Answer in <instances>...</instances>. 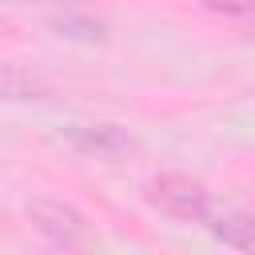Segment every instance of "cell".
<instances>
[{
	"label": "cell",
	"instance_id": "52a82bcc",
	"mask_svg": "<svg viewBox=\"0 0 255 255\" xmlns=\"http://www.w3.org/2000/svg\"><path fill=\"white\" fill-rule=\"evenodd\" d=\"M207 8H215V12H227V16H247V12H255V0H203Z\"/></svg>",
	"mask_w": 255,
	"mask_h": 255
},
{
	"label": "cell",
	"instance_id": "277c9868",
	"mask_svg": "<svg viewBox=\"0 0 255 255\" xmlns=\"http://www.w3.org/2000/svg\"><path fill=\"white\" fill-rule=\"evenodd\" d=\"M203 223H207L211 235L223 239L227 247H255V219L243 215V211H235V207H215V203H211V211H207Z\"/></svg>",
	"mask_w": 255,
	"mask_h": 255
},
{
	"label": "cell",
	"instance_id": "8992f818",
	"mask_svg": "<svg viewBox=\"0 0 255 255\" xmlns=\"http://www.w3.org/2000/svg\"><path fill=\"white\" fill-rule=\"evenodd\" d=\"M56 28H60V36H80V40H96L100 36V24L96 20H76V16H60Z\"/></svg>",
	"mask_w": 255,
	"mask_h": 255
},
{
	"label": "cell",
	"instance_id": "3957f363",
	"mask_svg": "<svg viewBox=\"0 0 255 255\" xmlns=\"http://www.w3.org/2000/svg\"><path fill=\"white\" fill-rule=\"evenodd\" d=\"M68 139H72L80 151L100 155V159H116V155H124V151L131 147V139H128L120 128H112V124H88V128H72V131H68Z\"/></svg>",
	"mask_w": 255,
	"mask_h": 255
},
{
	"label": "cell",
	"instance_id": "6da1fadb",
	"mask_svg": "<svg viewBox=\"0 0 255 255\" xmlns=\"http://www.w3.org/2000/svg\"><path fill=\"white\" fill-rule=\"evenodd\" d=\"M28 219L40 235H48L52 243L60 247H92L96 235H92V223L72 207V203H60V199H32L28 203Z\"/></svg>",
	"mask_w": 255,
	"mask_h": 255
},
{
	"label": "cell",
	"instance_id": "5b68a950",
	"mask_svg": "<svg viewBox=\"0 0 255 255\" xmlns=\"http://www.w3.org/2000/svg\"><path fill=\"white\" fill-rule=\"evenodd\" d=\"M0 96H8V100H36V96H44V84L32 72L4 68L0 72Z\"/></svg>",
	"mask_w": 255,
	"mask_h": 255
},
{
	"label": "cell",
	"instance_id": "ba28073f",
	"mask_svg": "<svg viewBox=\"0 0 255 255\" xmlns=\"http://www.w3.org/2000/svg\"><path fill=\"white\" fill-rule=\"evenodd\" d=\"M16 4H32V0H16Z\"/></svg>",
	"mask_w": 255,
	"mask_h": 255
},
{
	"label": "cell",
	"instance_id": "7a4b0ae2",
	"mask_svg": "<svg viewBox=\"0 0 255 255\" xmlns=\"http://www.w3.org/2000/svg\"><path fill=\"white\" fill-rule=\"evenodd\" d=\"M147 195H151L155 207H163V211L175 215V219L203 223L207 211H211V195L203 191V183H195V179H187V175H159V179H151Z\"/></svg>",
	"mask_w": 255,
	"mask_h": 255
}]
</instances>
